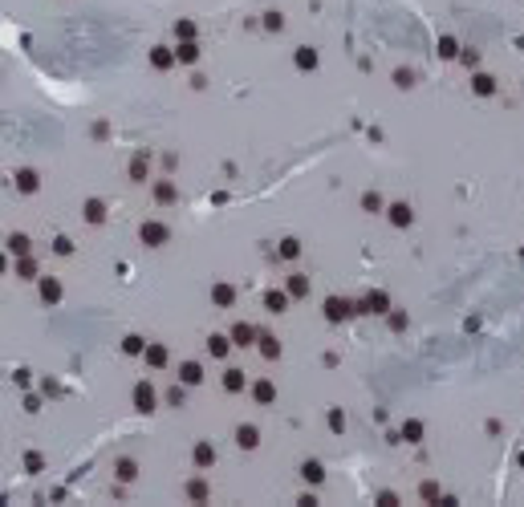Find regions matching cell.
Returning a JSON list of instances; mask_svg holds the SVG:
<instances>
[{
	"mask_svg": "<svg viewBox=\"0 0 524 507\" xmlns=\"http://www.w3.org/2000/svg\"><path fill=\"white\" fill-rule=\"evenodd\" d=\"M492 89V77H475V94H488Z\"/></svg>",
	"mask_w": 524,
	"mask_h": 507,
	"instance_id": "obj_19",
	"label": "cell"
},
{
	"mask_svg": "<svg viewBox=\"0 0 524 507\" xmlns=\"http://www.w3.org/2000/svg\"><path fill=\"white\" fill-rule=\"evenodd\" d=\"M256 398H260V402H272V386L260 382V386H256Z\"/></svg>",
	"mask_w": 524,
	"mask_h": 507,
	"instance_id": "obj_14",
	"label": "cell"
},
{
	"mask_svg": "<svg viewBox=\"0 0 524 507\" xmlns=\"http://www.w3.org/2000/svg\"><path fill=\"white\" fill-rule=\"evenodd\" d=\"M134 398H139V406H142V410H151V406H155V394H151V386H139V389H134Z\"/></svg>",
	"mask_w": 524,
	"mask_h": 507,
	"instance_id": "obj_3",
	"label": "cell"
},
{
	"mask_svg": "<svg viewBox=\"0 0 524 507\" xmlns=\"http://www.w3.org/2000/svg\"><path fill=\"white\" fill-rule=\"evenodd\" d=\"M325 313L333 317V321H341V317H346V304H341V301H329V304H325Z\"/></svg>",
	"mask_w": 524,
	"mask_h": 507,
	"instance_id": "obj_11",
	"label": "cell"
},
{
	"mask_svg": "<svg viewBox=\"0 0 524 507\" xmlns=\"http://www.w3.org/2000/svg\"><path fill=\"white\" fill-rule=\"evenodd\" d=\"M256 426H240V446H256Z\"/></svg>",
	"mask_w": 524,
	"mask_h": 507,
	"instance_id": "obj_5",
	"label": "cell"
},
{
	"mask_svg": "<svg viewBox=\"0 0 524 507\" xmlns=\"http://www.w3.org/2000/svg\"><path fill=\"white\" fill-rule=\"evenodd\" d=\"M20 191H37V175L33 170H20Z\"/></svg>",
	"mask_w": 524,
	"mask_h": 507,
	"instance_id": "obj_10",
	"label": "cell"
},
{
	"mask_svg": "<svg viewBox=\"0 0 524 507\" xmlns=\"http://www.w3.org/2000/svg\"><path fill=\"white\" fill-rule=\"evenodd\" d=\"M151 61H155V65H171V53H167V49H155Z\"/></svg>",
	"mask_w": 524,
	"mask_h": 507,
	"instance_id": "obj_17",
	"label": "cell"
},
{
	"mask_svg": "<svg viewBox=\"0 0 524 507\" xmlns=\"http://www.w3.org/2000/svg\"><path fill=\"white\" fill-rule=\"evenodd\" d=\"M215 304H232V288L227 284H215Z\"/></svg>",
	"mask_w": 524,
	"mask_h": 507,
	"instance_id": "obj_8",
	"label": "cell"
},
{
	"mask_svg": "<svg viewBox=\"0 0 524 507\" xmlns=\"http://www.w3.org/2000/svg\"><path fill=\"white\" fill-rule=\"evenodd\" d=\"M183 382H187V386H195V382H203V370H199L195 361H187V365H183Z\"/></svg>",
	"mask_w": 524,
	"mask_h": 507,
	"instance_id": "obj_2",
	"label": "cell"
},
{
	"mask_svg": "<svg viewBox=\"0 0 524 507\" xmlns=\"http://www.w3.org/2000/svg\"><path fill=\"white\" fill-rule=\"evenodd\" d=\"M13 252H29V239L25 236H13Z\"/></svg>",
	"mask_w": 524,
	"mask_h": 507,
	"instance_id": "obj_21",
	"label": "cell"
},
{
	"mask_svg": "<svg viewBox=\"0 0 524 507\" xmlns=\"http://www.w3.org/2000/svg\"><path fill=\"white\" fill-rule=\"evenodd\" d=\"M224 386H227V389H240V386H244V373L227 370V373H224Z\"/></svg>",
	"mask_w": 524,
	"mask_h": 507,
	"instance_id": "obj_7",
	"label": "cell"
},
{
	"mask_svg": "<svg viewBox=\"0 0 524 507\" xmlns=\"http://www.w3.org/2000/svg\"><path fill=\"white\" fill-rule=\"evenodd\" d=\"M142 239H146V244H163V239H167V227H163V223H146V227H142Z\"/></svg>",
	"mask_w": 524,
	"mask_h": 507,
	"instance_id": "obj_1",
	"label": "cell"
},
{
	"mask_svg": "<svg viewBox=\"0 0 524 507\" xmlns=\"http://www.w3.org/2000/svg\"><path fill=\"white\" fill-rule=\"evenodd\" d=\"M260 353H268V357H277V341H272V337H264V341H260Z\"/></svg>",
	"mask_w": 524,
	"mask_h": 507,
	"instance_id": "obj_16",
	"label": "cell"
},
{
	"mask_svg": "<svg viewBox=\"0 0 524 507\" xmlns=\"http://www.w3.org/2000/svg\"><path fill=\"white\" fill-rule=\"evenodd\" d=\"M305 288H309V284H305L301 276H293V280H289V292H293V296H305Z\"/></svg>",
	"mask_w": 524,
	"mask_h": 507,
	"instance_id": "obj_13",
	"label": "cell"
},
{
	"mask_svg": "<svg viewBox=\"0 0 524 507\" xmlns=\"http://www.w3.org/2000/svg\"><path fill=\"white\" fill-rule=\"evenodd\" d=\"M305 479H309V483H321V479H325L321 463H305Z\"/></svg>",
	"mask_w": 524,
	"mask_h": 507,
	"instance_id": "obj_6",
	"label": "cell"
},
{
	"mask_svg": "<svg viewBox=\"0 0 524 507\" xmlns=\"http://www.w3.org/2000/svg\"><path fill=\"white\" fill-rule=\"evenodd\" d=\"M390 220H394V223H411V211L398 203V207H390Z\"/></svg>",
	"mask_w": 524,
	"mask_h": 507,
	"instance_id": "obj_9",
	"label": "cell"
},
{
	"mask_svg": "<svg viewBox=\"0 0 524 507\" xmlns=\"http://www.w3.org/2000/svg\"><path fill=\"white\" fill-rule=\"evenodd\" d=\"M102 215H106V207H102L98 199H94V203H86V220H89V223H98Z\"/></svg>",
	"mask_w": 524,
	"mask_h": 507,
	"instance_id": "obj_4",
	"label": "cell"
},
{
	"mask_svg": "<svg viewBox=\"0 0 524 507\" xmlns=\"http://www.w3.org/2000/svg\"><path fill=\"white\" fill-rule=\"evenodd\" d=\"M268 308H277V313H280V308H284V296H280V292H272V296H268Z\"/></svg>",
	"mask_w": 524,
	"mask_h": 507,
	"instance_id": "obj_20",
	"label": "cell"
},
{
	"mask_svg": "<svg viewBox=\"0 0 524 507\" xmlns=\"http://www.w3.org/2000/svg\"><path fill=\"white\" fill-rule=\"evenodd\" d=\"M179 57H183V61H195L199 49H195V45H183V49H179Z\"/></svg>",
	"mask_w": 524,
	"mask_h": 507,
	"instance_id": "obj_15",
	"label": "cell"
},
{
	"mask_svg": "<svg viewBox=\"0 0 524 507\" xmlns=\"http://www.w3.org/2000/svg\"><path fill=\"white\" fill-rule=\"evenodd\" d=\"M41 292H45V301H57V296H61V288H57L53 280H45V284H41Z\"/></svg>",
	"mask_w": 524,
	"mask_h": 507,
	"instance_id": "obj_12",
	"label": "cell"
},
{
	"mask_svg": "<svg viewBox=\"0 0 524 507\" xmlns=\"http://www.w3.org/2000/svg\"><path fill=\"white\" fill-rule=\"evenodd\" d=\"M211 353H215V357H224V353H227V341H224V337H215V341H211Z\"/></svg>",
	"mask_w": 524,
	"mask_h": 507,
	"instance_id": "obj_18",
	"label": "cell"
}]
</instances>
